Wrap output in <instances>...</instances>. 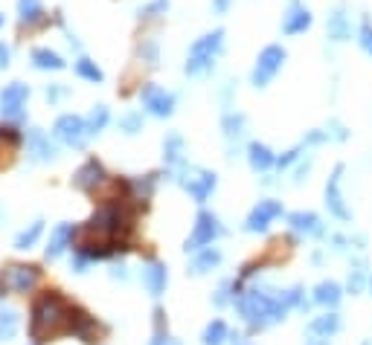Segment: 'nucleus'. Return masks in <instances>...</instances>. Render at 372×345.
Returning a JSON list of instances; mask_svg holds the SVG:
<instances>
[{"instance_id": "nucleus-1", "label": "nucleus", "mask_w": 372, "mask_h": 345, "mask_svg": "<svg viewBox=\"0 0 372 345\" xmlns=\"http://www.w3.org/2000/svg\"><path fill=\"white\" fill-rule=\"evenodd\" d=\"M236 307L241 313V319L251 325L253 331H262V328H270L276 322L285 319V313L291 307H308V302L302 299V288H291V290H279V293H270V290H262V288H251L244 290L239 299H236Z\"/></svg>"}, {"instance_id": "nucleus-2", "label": "nucleus", "mask_w": 372, "mask_h": 345, "mask_svg": "<svg viewBox=\"0 0 372 345\" xmlns=\"http://www.w3.org/2000/svg\"><path fill=\"white\" fill-rule=\"evenodd\" d=\"M73 307L58 290H47L29 310V336L38 345L47 339H55L58 334H70L73 322Z\"/></svg>"}, {"instance_id": "nucleus-3", "label": "nucleus", "mask_w": 372, "mask_h": 345, "mask_svg": "<svg viewBox=\"0 0 372 345\" xmlns=\"http://www.w3.org/2000/svg\"><path fill=\"white\" fill-rule=\"evenodd\" d=\"M224 41H227V33H224V29H212V33L195 38L192 47H190V52H186L183 73L190 76V79H201V76L212 73L215 58L224 52Z\"/></svg>"}, {"instance_id": "nucleus-4", "label": "nucleus", "mask_w": 372, "mask_h": 345, "mask_svg": "<svg viewBox=\"0 0 372 345\" xmlns=\"http://www.w3.org/2000/svg\"><path fill=\"white\" fill-rule=\"evenodd\" d=\"M285 61H288V50H285L283 44H268V47L256 55V64H253V70H251V84H253L256 90H265V87L276 79V73L285 67Z\"/></svg>"}, {"instance_id": "nucleus-5", "label": "nucleus", "mask_w": 372, "mask_h": 345, "mask_svg": "<svg viewBox=\"0 0 372 345\" xmlns=\"http://www.w3.org/2000/svg\"><path fill=\"white\" fill-rule=\"evenodd\" d=\"M355 21H352V9L346 0H337V4L329 9L326 15V41L332 47H340V44H349L355 38Z\"/></svg>"}, {"instance_id": "nucleus-6", "label": "nucleus", "mask_w": 372, "mask_h": 345, "mask_svg": "<svg viewBox=\"0 0 372 345\" xmlns=\"http://www.w3.org/2000/svg\"><path fill=\"white\" fill-rule=\"evenodd\" d=\"M172 177L183 186L186 192L192 195V200L204 203L212 192L215 186H219V177H215V171H207V169H192V166H180L177 171H172Z\"/></svg>"}, {"instance_id": "nucleus-7", "label": "nucleus", "mask_w": 372, "mask_h": 345, "mask_svg": "<svg viewBox=\"0 0 372 345\" xmlns=\"http://www.w3.org/2000/svg\"><path fill=\"white\" fill-rule=\"evenodd\" d=\"M41 281V270L35 264H6L0 270V290L9 293H33Z\"/></svg>"}, {"instance_id": "nucleus-8", "label": "nucleus", "mask_w": 372, "mask_h": 345, "mask_svg": "<svg viewBox=\"0 0 372 345\" xmlns=\"http://www.w3.org/2000/svg\"><path fill=\"white\" fill-rule=\"evenodd\" d=\"M312 26H314L312 6H308L305 0H288L283 9V21H279V33L285 38H297V35H305Z\"/></svg>"}, {"instance_id": "nucleus-9", "label": "nucleus", "mask_w": 372, "mask_h": 345, "mask_svg": "<svg viewBox=\"0 0 372 345\" xmlns=\"http://www.w3.org/2000/svg\"><path fill=\"white\" fill-rule=\"evenodd\" d=\"M140 105L146 113L158 116V119H166L175 113V105H177V96L172 90L160 87V84H143L140 90Z\"/></svg>"}, {"instance_id": "nucleus-10", "label": "nucleus", "mask_w": 372, "mask_h": 345, "mask_svg": "<svg viewBox=\"0 0 372 345\" xmlns=\"http://www.w3.org/2000/svg\"><path fill=\"white\" fill-rule=\"evenodd\" d=\"M53 134L58 142H65L70 148H84L87 140H90V131H87V119L76 116V113H65L58 116L55 125H53Z\"/></svg>"}, {"instance_id": "nucleus-11", "label": "nucleus", "mask_w": 372, "mask_h": 345, "mask_svg": "<svg viewBox=\"0 0 372 345\" xmlns=\"http://www.w3.org/2000/svg\"><path fill=\"white\" fill-rule=\"evenodd\" d=\"M221 235V221L215 217L212 212H198V217H195V230H192V235L186 238V244H183V249L186 253H198V249H204V247H209L215 238Z\"/></svg>"}, {"instance_id": "nucleus-12", "label": "nucleus", "mask_w": 372, "mask_h": 345, "mask_svg": "<svg viewBox=\"0 0 372 345\" xmlns=\"http://www.w3.org/2000/svg\"><path fill=\"white\" fill-rule=\"evenodd\" d=\"M111 180H108V171H105V166L97 160V157H90V160H84L79 169H76V174H73V186L79 192H84V195H97L102 186H108Z\"/></svg>"}, {"instance_id": "nucleus-13", "label": "nucleus", "mask_w": 372, "mask_h": 345, "mask_svg": "<svg viewBox=\"0 0 372 345\" xmlns=\"http://www.w3.org/2000/svg\"><path fill=\"white\" fill-rule=\"evenodd\" d=\"M344 171H346L344 166H334L332 177L326 180V206H329V212H332L334 217H340V221H352V212H349V206H346V200H344V192H340Z\"/></svg>"}, {"instance_id": "nucleus-14", "label": "nucleus", "mask_w": 372, "mask_h": 345, "mask_svg": "<svg viewBox=\"0 0 372 345\" xmlns=\"http://www.w3.org/2000/svg\"><path fill=\"white\" fill-rule=\"evenodd\" d=\"M279 215H283V203H279V200H259L251 209V215H247L244 230L247 232H268L270 221H276Z\"/></svg>"}, {"instance_id": "nucleus-15", "label": "nucleus", "mask_w": 372, "mask_h": 345, "mask_svg": "<svg viewBox=\"0 0 372 345\" xmlns=\"http://www.w3.org/2000/svg\"><path fill=\"white\" fill-rule=\"evenodd\" d=\"M29 99V84L23 81H12L9 87H4L0 93V116H9V119H21V111Z\"/></svg>"}, {"instance_id": "nucleus-16", "label": "nucleus", "mask_w": 372, "mask_h": 345, "mask_svg": "<svg viewBox=\"0 0 372 345\" xmlns=\"http://www.w3.org/2000/svg\"><path fill=\"white\" fill-rule=\"evenodd\" d=\"M26 154L33 163H50L55 160V145L50 142V137L41 131V128H29L26 131Z\"/></svg>"}, {"instance_id": "nucleus-17", "label": "nucleus", "mask_w": 372, "mask_h": 345, "mask_svg": "<svg viewBox=\"0 0 372 345\" xmlns=\"http://www.w3.org/2000/svg\"><path fill=\"white\" fill-rule=\"evenodd\" d=\"M70 334H73V336H79L82 342L93 345V342H97V336L102 334V328L97 325V319H93L90 313H84L82 307H73V322H70Z\"/></svg>"}, {"instance_id": "nucleus-18", "label": "nucleus", "mask_w": 372, "mask_h": 345, "mask_svg": "<svg viewBox=\"0 0 372 345\" xmlns=\"http://www.w3.org/2000/svg\"><path fill=\"white\" fill-rule=\"evenodd\" d=\"M73 238H76V227L73 224H58L55 230H53V235H50V244H47V249H44V256L50 259V261H55L58 256H65V249L73 244Z\"/></svg>"}, {"instance_id": "nucleus-19", "label": "nucleus", "mask_w": 372, "mask_h": 345, "mask_svg": "<svg viewBox=\"0 0 372 345\" xmlns=\"http://www.w3.org/2000/svg\"><path fill=\"white\" fill-rule=\"evenodd\" d=\"M288 227H291L294 232H300V235H314V238L326 232L323 221H320L314 212H291V215H288Z\"/></svg>"}, {"instance_id": "nucleus-20", "label": "nucleus", "mask_w": 372, "mask_h": 345, "mask_svg": "<svg viewBox=\"0 0 372 345\" xmlns=\"http://www.w3.org/2000/svg\"><path fill=\"white\" fill-rule=\"evenodd\" d=\"M166 281H169V273H166V264L160 261H151L143 267V285L151 296H163L166 290Z\"/></svg>"}, {"instance_id": "nucleus-21", "label": "nucleus", "mask_w": 372, "mask_h": 345, "mask_svg": "<svg viewBox=\"0 0 372 345\" xmlns=\"http://www.w3.org/2000/svg\"><path fill=\"white\" fill-rule=\"evenodd\" d=\"M247 163H251V169L256 174H265L276 166V154L265 145V142H251L247 145Z\"/></svg>"}, {"instance_id": "nucleus-22", "label": "nucleus", "mask_w": 372, "mask_h": 345, "mask_svg": "<svg viewBox=\"0 0 372 345\" xmlns=\"http://www.w3.org/2000/svg\"><path fill=\"white\" fill-rule=\"evenodd\" d=\"M221 131H224V140H227L230 148L239 145V140H241L244 131H247V116H244L241 111H227V113L221 116Z\"/></svg>"}, {"instance_id": "nucleus-23", "label": "nucleus", "mask_w": 372, "mask_h": 345, "mask_svg": "<svg viewBox=\"0 0 372 345\" xmlns=\"http://www.w3.org/2000/svg\"><path fill=\"white\" fill-rule=\"evenodd\" d=\"M183 154H186L183 137H180L177 131L166 134V140H163V160H166V166H169L172 171H177L180 166H186V163H183Z\"/></svg>"}, {"instance_id": "nucleus-24", "label": "nucleus", "mask_w": 372, "mask_h": 345, "mask_svg": "<svg viewBox=\"0 0 372 345\" xmlns=\"http://www.w3.org/2000/svg\"><path fill=\"white\" fill-rule=\"evenodd\" d=\"M29 64H33L35 70H65L67 61L50 47H35L33 52H29Z\"/></svg>"}, {"instance_id": "nucleus-25", "label": "nucleus", "mask_w": 372, "mask_h": 345, "mask_svg": "<svg viewBox=\"0 0 372 345\" xmlns=\"http://www.w3.org/2000/svg\"><path fill=\"white\" fill-rule=\"evenodd\" d=\"M44 4L41 0H18V18H21V23H26V26H35V23H41L44 21Z\"/></svg>"}, {"instance_id": "nucleus-26", "label": "nucleus", "mask_w": 372, "mask_h": 345, "mask_svg": "<svg viewBox=\"0 0 372 345\" xmlns=\"http://www.w3.org/2000/svg\"><path fill=\"white\" fill-rule=\"evenodd\" d=\"M221 264V253L215 247H204L201 249V256L192 261V267H190V273L192 276H204V273H209L212 267H219Z\"/></svg>"}, {"instance_id": "nucleus-27", "label": "nucleus", "mask_w": 372, "mask_h": 345, "mask_svg": "<svg viewBox=\"0 0 372 345\" xmlns=\"http://www.w3.org/2000/svg\"><path fill=\"white\" fill-rule=\"evenodd\" d=\"M18 325H21V317H18V310L6 307V305H0V342H6L18 334Z\"/></svg>"}, {"instance_id": "nucleus-28", "label": "nucleus", "mask_w": 372, "mask_h": 345, "mask_svg": "<svg viewBox=\"0 0 372 345\" xmlns=\"http://www.w3.org/2000/svg\"><path fill=\"white\" fill-rule=\"evenodd\" d=\"M340 285L337 281H320V285L314 288V302L317 305H326V307H334L337 302H340Z\"/></svg>"}, {"instance_id": "nucleus-29", "label": "nucleus", "mask_w": 372, "mask_h": 345, "mask_svg": "<svg viewBox=\"0 0 372 345\" xmlns=\"http://www.w3.org/2000/svg\"><path fill=\"white\" fill-rule=\"evenodd\" d=\"M308 331H312L314 336H332V334L340 331V317H337V313H323V317L312 319Z\"/></svg>"}, {"instance_id": "nucleus-30", "label": "nucleus", "mask_w": 372, "mask_h": 345, "mask_svg": "<svg viewBox=\"0 0 372 345\" xmlns=\"http://www.w3.org/2000/svg\"><path fill=\"white\" fill-rule=\"evenodd\" d=\"M224 339H230V331H227L224 319H212V322L204 328V334H201V342H204V345H224Z\"/></svg>"}, {"instance_id": "nucleus-31", "label": "nucleus", "mask_w": 372, "mask_h": 345, "mask_svg": "<svg viewBox=\"0 0 372 345\" xmlns=\"http://www.w3.org/2000/svg\"><path fill=\"white\" fill-rule=\"evenodd\" d=\"M108 119H111V113H108L105 105H93L90 113H87V131H90V137L102 134L108 128Z\"/></svg>"}, {"instance_id": "nucleus-32", "label": "nucleus", "mask_w": 372, "mask_h": 345, "mask_svg": "<svg viewBox=\"0 0 372 345\" xmlns=\"http://www.w3.org/2000/svg\"><path fill=\"white\" fill-rule=\"evenodd\" d=\"M355 41H358L361 52L372 58V18H369V15H361L358 29H355Z\"/></svg>"}, {"instance_id": "nucleus-33", "label": "nucleus", "mask_w": 372, "mask_h": 345, "mask_svg": "<svg viewBox=\"0 0 372 345\" xmlns=\"http://www.w3.org/2000/svg\"><path fill=\"white\" fill-rule=\"evenodd\" d=\"M41 232H44V221H33L26 230H21V232L15 235V249H29V247H35V241L41 238Z\"/></svg>"}, {"instance_id": "nucleus-34", "label": "nucleus", "mask_w": 372, "mask_h": 345, "mask_svg": "<svg viewBox=\"0 0 372 345\" xmlns=\"http://www.w3.org/2000/svg\"><path fill=\"white\" fill-rule=\"evenodd\" d=\"M76 76L84 79V81H93V84L105 81V73L97 67V61H90V58H84V55L76 61Z\"/></svg>"}, {"instance_id": "nucleus-35", "label": "nucleus", "mask_w": 372, "mask_h": 345, "mask_svg": "<svg viewBox=\"0 0 372 345\" xmlns=\"http://www.w3.org/2000/svg\"><path fill=\"white\" fill-rule=\"evenodd\" d=\"M166 12H169V0H151V4L140 6L137 18H140V21H158V18H163Z\"/></svg>"}, {"instance_id": "nucleus-36", "label": "nucleus", "mask_w": 372, "mask_h": 345, "mask_svg": "<svg viewBox=\"0 0 372 345\" xmlns=\"http://www.w3.org/2000/svg\"><path fill=\"white\" fill-rule=\"evenodd\" d=\"M163 317H166V313L158 307V310H154V339H151V345H180L177 339H172L166 331H163Z\"/></svg>"}, {"instance_id": "nucleus-37", "label": "nucleus", "mask_w": 372, "mask_h": 345, "mask_svg": "<svg viewBox=\"0 0 372 345\" xmlns=\"http://www.w3.org/2000/svg\"><path fill=\"white\" fill-rule=\"evenodd\" d=\"M143 113L140 111H131V113H126V116H122L119 119V131L122 134H128V137H134V134H140L143 131Z\"/></svg>"}, {"instance_id": "nucleus-38", "label": "nucleus", "mask_w": 372, "mask_h": 345, "mask_svg": "<svg viewBox=\"0 0 372 345\" xmlns=\"http://www.w3.org/2000/svg\"><path fill=\"white\" fill-rule=\"evenodd\" d=\"M140 58L146 61L148 67H158V61H160V47H158V41H154V38L143 41V44H140Z\"/></svg>"}, {"instance_id": "nucleus-39", "label": "nucleus", "mask_w": 372, "mask_h": 345, "mask_svg": "<svg viewBox=\"0 0 372 345\" xmlns=\"http://www.w3.org/2000/svg\"><path fill=\"white\" fill-rule=\"evenodd\" d=\"M302 151H305V142H300V145H294V148H291V151H285L283 157H276V169H279V171H283V169H288L291 163H297Z\"/></svg>"}, {"instance_id": "nucleus-40", "label": "nucleus", "mask_w": 372, "mask_h": 345, "mask_svg": "<svg viewBox=\"0 0 372 345\" xmlns=\"http://www.w3.org/2000/svg\"><path fill=\"white\" fill-rule=\"evenodd\" d=\"M326 131H329V137H332V140H337V142H346V140H349V131H346V125L340 122V119H329Z\"/></svg>"}, {"instance_id": "nucleus-41", "label": "nucleus", "mask_w": 372, "mask_h": 345, "mask_svg": "<svg viewBox=\"0 0 372 345\" xmlns=\"http://www.w3.org/2000/svg\"><path fill=\"white\" fill-rule=\"evenodd\" d=\"M131 186H134V189H137L143 198H148V195L154 192V186H158V174H146L143 180H134Z\"/></svg>"}, {"instance_id": "nucleus-42", "label": "nucleus", "mask_w": 372, "mask_h": 345, "mask_svg": "<svg viewBox=\"0 0 372 345\" xmlns=\"http://www.w3.org/2000/svg\"><path fill=\"white\" fill-rule=\"evenodd\" d=\"M332 137H329V131H320V128H314V131H308L305 134V148H314V145H323V142H329Z\"/></svg>"}, {"instance_id": "nucleus-43", "label": "nucleus", "mask_w": 372, "mask_h": 345, "mask_svg": "<svg viewBox=\"0 0 372 345\" xmlns=\"http://www.w3.org/2000/svg\"><path fill=\"white\" fill-rule=\"evenodd\" d=\"M230 290H233V281H221V288H219V293L212 296V302L219 305V307H224L227 302H230ZM236 296V293H233Z\"/></svg>"}, {"instance_id": "nucleus-44", "label": "nucleus", "mask_w": 372, "mask_h": 345, "mask_svg": "<svg viewBox=\"0 0 372 345\" xmlns=\"http://www.w3.org/2000/svg\"><path fill=\"white\" fill-rule=\"evenodd\" d=\"M349 290H352V293H361V290H363V270H352V273H349Z\"/></svg>"}, {"instance_id": "nucleus-45", "label": "nucleus", "mask_w": 372, "mask_h": 345, "mask_svg": "<svg viewBox=\"0 0 372 345\" xmlns=\"http://www.w3.org/2000/svg\"><path fill=\"white\" fill-rule=\"evenodd\" d=\"M67 96V87L65 84H50L47 87V99L50 102H58V99H65Z\"/></svg>"}, {"instance_id": "nucleus-46", "label": "nucleus", "mask_w": 372, "mask_h": 345, "mask_svg": "<svg viewBox=\"0 0 372 345\" xmlns=\"http://www.w3.org/2000/svg\"><path fill=\"white\" fill-rule=\"evenodd\" d=\"M230 6H233V0H212V12L215 15H227Z\"/></svg>"}, {"instance_id": "nucleus-47", "label": "nucleus", "mask_w": 372, "mask_h": 345, "mask_svg": "<svg viewBox=\"0 0 372 345\" xmlns=\"http://www.w3.org/2000/svg\"><path fill=\"white\" fill-rule=\"evenodd\" d=\"M9 58H12V50H9L6 44H0V70L9 67Z\"/></svg>"}, {"instance_id": "nucleus-48", "label": "nucleus", "mask_w": 372, "mask_h": 345, "mask_svg": "<svg viewBox=\"0 0 372 345\" xmlns=\"http://www.w3.org/2000/svg\"><path fill=\"white\" fill-rule=\"evenodd\" d=\"M312 163H314V160H312V157H308V160H305V166H300V169H297V177H294L297 183H302V177L308 174V169H312Z\"/></svg>"}, {"instance_id": "nucleus-49", "label": "nucleus", "mask_w": 372, "mask_h": 345, "mask_svg": "<svg viewBox=\"0 0 372 345\" xmlns=\"http://www.w3.org/2000/svg\"><path fill=\"white\" fill-rule=\"evenodd\" d=\"M305 345H329V342H326V336H314V339H308Z\"/></svg>"}, {"instance_id": "nucleus-50", "label": "nucleus", "mask_w": 372, "mask_h": 345, "mask_svg": "<svg viewBox=\"0 0 372 345\" xmlns=\"http://www.w3.org/2000/svg\"><path fill=\"white\" fill-rule=\"evenodd\" d=\"M230 339H233V345H251V342H244V336H239V334H236V336H230Z\"/></svg>"}, {"instance_id": "nucleus-51", "label": "nucleus", "mask_w": 372, "mask_h": 345, "mask_svg": "<svg viewBox=\"0 0 372 345\" xmlns=\"http://www.w3.org/2000/svg\"><path fill=\"white\" fill-rule=\"evenodd\" d=\"M4 134H6V128H0V140H4Z\"/></svg>"}, {"instance_id": "nucleus-52", "label": "nucleus", "mask_w": 372, "mask_h": 345, "mask_svg": "<svg viewBox=\"0 0 372 345\" xmlns=\"http://www.w3.org/2000/svg\"><path fill=\"white\" fill-rule=\"evenodd\" d=\"M369 290H372V276H369Z\"/></svg>"}, {"instance_id": "nucleus-53", "label": "nucleus", "mask_w": 372, "mask_h": 345, "mask_svg": "<svg viewBox=\"0 0 372 345\" xmlns=\"http://www.w3.org/2000/svg\"><path fill=\"white\" fill-rule=\"evenodd\" d=\"M0 26H4V15H0Z\"/></svg>"}]
</instances>
